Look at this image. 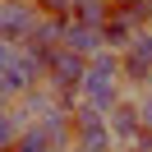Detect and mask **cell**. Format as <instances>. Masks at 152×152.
<instances>
[{"mask_svg":"<svg viewBox=\"0 0 152 152\" xmlns=\"http://www.w3.org/2000/svg\"><path fill=\"white\" fill-rule=\"evenodd\" d=\"M120 97H124L120 51H97V56L88 60V74H83V88H78V102L97 106V111H111Z\"/></svg>","mask_w":152,"mask_h":152,"instance_id":"cell-1","label":"cell"},{"mask_svg":"<svg viewBox=\"0 0 152 152\" xmlns=\"http://www.w3.org/2000/svg\"><path fill=\"white\" fill-rule=\"evenodd\" d=\"M83 74H88V60L74 56L69 46H56V51L46 56V74H42V83L60 97V106L74 111V106H78V88H83Z\"/></svg>","mask_w":152,"mask_h":152,"instance_id":"cell-2","label":"cell"},{"mask_svg":"<svg viewBox=\"0 0 152 152\" xmlns=\"http://www.w3.org/2000/svg\"><path fill=\"white\" fill-rule=\"evenodd\" d=\"M74 148H92V152H111V129H106V111L78 102L74 106Z\"/></svg>","mask_w":152,"mask_h":152,"instance_id":"cell-3","label":"cell"},{"mask_svg":"<svg viewBox=\"0 0 152 152\" xmlns=\"http://www.w3.org/2000/svg\"><path fill=\"white\" fill-rule=\"evenodd\" d=\"M37 28V5L32 0H0V37L23 46Z\"/></svg>","mask_w":152,"mask_h":152,"instance_id":"cell-4","label":"cell"},{"mask_svg":"<svg viewBox=\"0 0 152 152\" xmlns=\"http://www.w3.org/2000/svg\"><path fill=\"white\" fill-rule=\"evenodd\" d=\"M106 129H111V143H120V148H134V138L143 134V120H138V102H129V97H120V102L106 111Z\"/></svg>","mask_w":152,"mask_h":152,"instance_id":"cell-5","label":"cell"},{"mask_svg":"<svg viewBox=\"0 0 152 152\" xmlns=\"http://www.w3.org/2000/svg\"><path fill=\"white\" fill-rule=\"evenodd\" d=\"M60 46H69L74 56L92 60L97 51H106V37H102V28H88V23H74V19H69V23H65V37H60Z\"/></svg>","mask_w":152,"mask_h":152,"instance_id":"cell-6","label":"cell"},{"mask_svg":"<svg viewBox=\"0 0 152 152\" xmlns=\"http://www.w3.org/2000/svg\"><path fill=\"white\" fill-rule=\"evenodd\" d=\"M37 129L46 134L51 148H74V111L69 106H56V111H46L37 120Z\"/></svg>","mask_w":152,"mask_h":152,"instance_id":"cell-7","label":"cell"},{"mask_svg":"<svg viewBox=\"0 0 152 152\" xmlns=\"http://www.w3.org/2000/svg\"><path fill=\"white\" fill-rule=\"evenodd\" d=\"M23 129H28V120H23V115H19V106H0V152H10L14 148V143H19V134Z\"/></svg>","mask_w":152,"mask_h":152,"instance_id":"cell-8","label":"cell"},{"mask_svg":"<svg viewBox=\"0 0 152 152\" xmlns=\"http://www.w3.org/2000/svg\"><path fill=\"white\" fill-rule=\"evenodd\" d=\"M74 23H88V28H102L111 19V0H74Z\"/></svg>","mask_w":152,"mask_h":152,"instance_id":"cell-9","label":"cell"},{"mask_svg":"<svg viewBox=\"0 0 152 152\" xmlns=\"http://www.w3.org/2000/svg\"><path fill=\"white\" fill-rule=\"evenodd\" d=\"M102 37H106V51H124L129 37H134V28L120 23V19H106V23H102Z\"/></svg>","mask_w":152,"mask_h":152,"instance_id":"cell-10","label":"cell"},{"mask_svg":"<svg viewBox=\"0 0 152 152\" xmlns=\"http://www.w3.org/2000/svg\"><path fill=\"white\" fill-rule=\"evenodd\" d=\"M10 152H51V143H46V134H42L37 124H28V129L19 134V143H14Z\"/></svg>","mask_w":152,"mask_h":152,"instance_id":"cell-11","label":"cell"},{"mask_svg":"<svg viewBox=\"0 0 152 152\" xmlns=\"http://www.w3.org/2000/svg\"><path fill=\"white\" fill-rule=\"evenodd\" d=\"M37 14H51V19H69L74 14V0H32Z\"/></svg>","mask_w":152,"mask_h":152,"instance_id":"cell-12","label":"cell"},{"mask_svg":"<svg viewBox=\"0 0 152 152\" xmlns=\"http://www.w3.org/2000/svg\"><path fill=\"white\" fill-rule=\"evenodd\" d=\"M138 120H143V129H152V92L138 97Z\"/></svg>","mask_w":152,"mask_h":152,"instance_id":"cell-13","label":"cell"},{"mask_svg":"<svg viewBox=\"0 0 152 152\" xmlns=\"http://www.w3.org/2000/svg\"><path fill=\"white\" fill-rule=\"evenodd\" d=\"M14 56H19V46H14V42H5V37H0V69L10 65V60H14Z\"/></svg>","mask_w":152,"mask_h":152,"instance_id":"cell-14","label":"cell"},{"mask_svg":"<svg viewBox=\"0 0 152 152\" xmlns=\"http://www.w3.org/2000/svg\"><path fill=\"white\" fill-rule=\"evenodd\" d=\"M148 92H152V69H148Z\"/></svg>","mask_w":152,"mask_h":152,"instance_id":"cell-15","label":"cell"},{"mask_svg":"<svg viewBox=\"0 0 152 152\" xmlns=\"http://www.w3.org/2000/svg\"><path fill=\"white\" fill-rule=\"evenodd\" d=\"M69 152H92V148H69Z\"/></svg>","mask_w":152,"mask_h":152,"instance_id":"cell-16","label":"cell"},{"mask_svg":"<svg viewBox=\"0 0 152 152\" xmlns=\"http://www.w3.org/2000/svg\"><path fill=\"white\" fill-rule=\"evenodd\" d=\"M51 152H69V148H51Z\"/></svg>","mask_w":152,"mask_h":152,"instance_id":"cell-17","label":"cell"}]
</instances>
